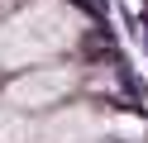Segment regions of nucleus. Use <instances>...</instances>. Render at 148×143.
Here are the masks:
<instances>
[{
	"label": "nucleus",
	"mask_w": 148,
	"mask_h": 143,
	"mask_svg": "<svg viewBox=\"0 0 148 143\" xmlns=\"http://www.w3.org/2000/svg\"><path fill=\"white\" fill-rule=\"evenodd\" d=\"M100 133H105V119L91 105H67L38 124L34 143H100Z\"/></svg>",
	"instance_id": "nucleus-3"
},
{
	"label": "nucleus",
	"mask_w": 148,
	"mask_h": 143,
	"mask_svg": "<svg viewBox=\"0 0 148 143\" xmlns=\"http://www.w3.org/2000/svg\"><path fill=\"white\" fill-rule=\"evenodd\" d=\"M81 14L62 0H38L0 29V67H38L81 38Z\"/></svg>",
	"instance_id": "nucleus-1"
},
{
	"label": "nucleus",
	"mask_w": 148,
	"mask_h": 143,
	"mask_svg": "<svg viewBox=\"0 0 148 143\" xmlns=\"http://www.w3.org/2000/svg\"><path fill=\"white\" fill-rule=\"evenodd\" d=\"M5 5H10V0H0V10H5Z\"/></svg>",
	"instance_id": "nucleus-5"
},
{
	"label": "nucleus",
	"mask_w": 148,
	"mask_h": 143,
	"mask_svg": "<svg viewBox=\"0 0 148 143\" xmlns=\"http://www.w3.org/2000/svg\"><path fill=\"white\" fill-rule=\"evenodd\" d=\"M77 76L67 67H29L24 76H14L10 91H5V105L10 110H43V105H58L62 95L72 91Z\"/></svg>",
	"instance_id": "nucleus-2"
},
{
	"label": "nucleus",
	"mask_w": 148,
	"mask_h": 143,
	"mask_svg": "<svg viewBox=\"0 0 148 143\" xmlns=\"http://www.w3.org/2000/svg\"><path fill=\"white\" fill-rule=\"evenodd\" d=\"M38 124H29V110H0V143H34Z\"/></svg>",
	"instance_id": "nucleus-4"
}]
</instances>
